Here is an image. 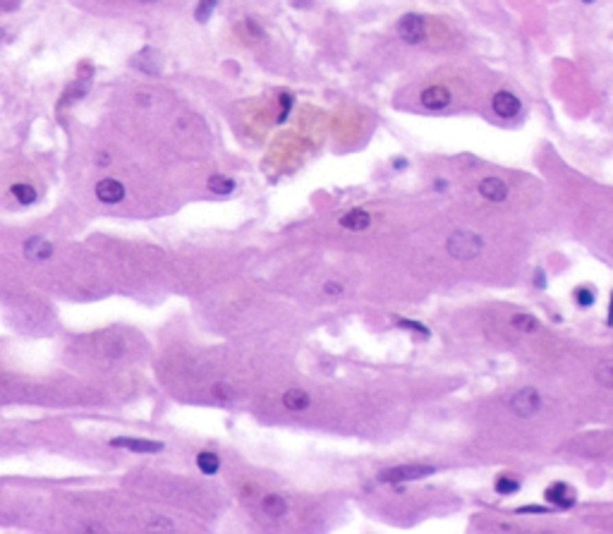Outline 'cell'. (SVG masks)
Here are the masks:
<instances>
[{
  "label": "cell",
  "instance_id": "cell-6",
  "mask_svg": "<svg viewBox=\"0 0 613 534\" xmlns=\"http://www.w3.org/2000/svg\"><path fill=\"white\" fill-rule=\"evenodd\" d=\"M96 197L104 204H120L125 199V184L115 178H104L96 182Z\"/></svg>",
  "mask_w": 613,
  "mask_h": 534
},
{
  "label": "cell",
  "instance_id": "cell-25",
  "mask_svg": "<svg viewBox=\"0 0 613 534\" xmlns=\"http://www.w3.org/2000/svg\"><path fill=\"white\" fill-rule=\"evenodd\" d=\"M575 302L580 304V307H592L594 304V290L590 288H580L575 293Z\"/></svg>",
  "mask_w": 613,
  "mask_h": 534
},
{
  "label": "cell",
  "instance_id": "cell-15",
  "mask_svg": "<svg viewBox=\"0 0 613 534\" xmlns=\"http://www.w3.org/2000/svg\"><path fill=\"white\" fill-rule=\"evenodd\" d=\"M261 508H264L266 515L271 518H283L288 513V501L278 494H269V496L261 498Z\"/></svg>",
  "mask_w": 613,
  "mask_h": 534
},
{
  "label": "cell",
  "instance_id": "cell-36",
  "mask_svg": "<svg viewBox=\"0 0 613 534\" xmlns=\"http://www.w3.org/2000/svg\"><path fill=\"white\" fill-rule=\"evenodd\" d=\"M142 3H158V0H142Z\"/></svg>",
  "mask_w": 613,
  "mask_h": 534
},
{
  "label": "cell",
  "instance_id": "cell-4",
  "mask_svg": "<svg viewBox=\"0 0 613 534\" xmlns=\"http://www.w3.org/2000/svg\"><path fill=\"white\" fill-rule=\"evenodd\" d=\"M398 34H400L402 41L420 43L426 34V22L420 17V14H405V17L398 22Z\"/></svg>",
  "mask_w": 613,
  "mask_h": 534
},
{
  "label": "cell",
  "instance_id": "cell-3",
  "mask_svg": "<svg viewBox=\"0 0 613 534\" xmlns=\"http://www.w3.org/2000/svg\"><path fill=\"white\" fill-rule=\"evenodd\" d=\"M508 407H510V412L518 417H532L534 412L542 407V396H539L537 388H532V386L520 388L518 393L510 396Z\"/></svg>",
  "mask_w": 613,
  "mask_h": 534
},
{
  "label": "cell",
  "instance_id": "cell-29",
  "mask_svg": "<svg viewBox=\"0 0 613 534\" xmlns=\"http://www.w3.org/2000/svg\"><path fill=\"white\" fill-rule=\"evenodd\" d=\"M534 285H537V288H546V278H544V271L542 269H537V274H534Z\"/></svg>",
  "mask_w": 613,
  "mask_h": 534
},
{
  "label": "cell",
  "instance_id": "cell-34",
  "mask_svg": "<svg viewBox=\"0 0 613 534\" xmlns=\"http://www.w3.org/2000/svg\"><path fill=\"white\" fill-rule=\"evenodd\" d=\"M609 326H613V295H611V307H609Z\"/></svg>",
  "mask_w": 613,
  "mask_h": 534
},
{
  "label": "cell",
  "instance_id": "cell-14",
  "mask_svg": "<svg viewBox=\"0 0 613 534\" xmlns=\"http://www.w3.org/2000/svg\"><path fill=\"white\" fill-rule=\"evenodd\" d=\"M283 405L293 412H304L306 407L311 405V398H309V393L302 391V388H288V391L283 393Z\"/></svg>",
  "mask_w": 613,
  "mask_h": 534
},
{
  "label": "cell",
  "instance_id": "cell-37",
  "mask_svg": "<svg viewBox=\"0 0 613 534\" xmlns=\"http://www.w3.org/2000/svg\"><path fill=\"white\" fill-rule=\"evenodd\" d=\"M582 3H594V0H582Z\"/></svg>",
  "mask_w": 613,
  "mask_h": 534
},
{
  "label": "cell",
  "instance_id": "cell-26",
  "mask_svg": "<svg viewBox=\"0 0 613 534\" xmlns=\"http://www.w3.org/2000/svg\"><path fill=\"white\" fill-rule=\"evenodd\" d=\"M400 328H410V331H417V333H422V336H429V331H426V326L424 324H417V321H407V319H400Z\"/></svg>",
  "mask_w": 613,
  "mask_h": 534
},
{
  "label": "cell",
  "instance_id": "cell-13",
  "mask_svg": "<svg viewBox=\"0 0 613 534\" xmlns=\"http://www.w3.org/2000/svg\"><path fill=\"white\" fill-rule=\"evenodd\" d=\"M479 194L489 202H505L508 197V187H505L503 180L498 178H486L479 182Z\"/></svg>",
  "mask_w": 613,
  "mask_h": 534
},
{
  "label": "cell",
  "instance_id": "cell-33",
  "mask_svg": "<svg viewBox=\"0 0 613 534\" xmlns=\"http://www.w3.org/2000/svg\"><path fill=\"white\" fill-rule=\"evenodd\" d=\"M110 163V156H99V166H108Z\"/></svg>",
  "mask_w": 613,
  "mask_h": 534
},
{
  "label": "cell",
  "instance_id": "cell-30",
  "mask_svg": "<svg viewBox=\"0 0 613 534\" xmlns=\"http://www.w3.org/2000/svg\"><path fill=\"white\" fill-rule=\"evenodd\" d=\"M434 187L439 189V192H444V189L448 187V182H446V180H436V182H434Z\"/></svg>",
  "mask_w": 613,
  "mask_h": 534
},
{
  "label": "cell",
  "instance_id": "cell-10",
  "mask_svg": "<svg viewBox=\"0 0 613 534\" xmlns=\"http://www.w3.org/2000/svg\"><path fill=\"white\" fill-rule=\"evenodd\" d=\"M132 65L144 75H158L160 72V56L156 48H144L132 58Z\"/></svg>",
  "mask_w": 613,
  "mask_h": 534
},
{
  "label": "cell",
  "instance_id": "cell-9",
  "mask_svg": "<svg viewBox=\"0 0 613 534\" xmlns=\"http://www.w3.org/2000/svg\"><path fill=\"white\" fill-rule=\"evenodd\" d=\"M53 254V245L41 235H34L24 242V256L32 261H46Z\"/></svg>",
  "mask_w": 613,
  "mask_h": 534
},
{
  "label": "cell",
  "instance_id": "cell-7",
  "mask_svg": "<svg viewBox=\"0 0 613 534\" xmlns=\"http://www.w3.org/2000/svg\"><path fill=\"white\" fill-rule=\"evenodd\" d=\"M544 498H546L549 503H553V506H558V508L575 506V491H573V489L568 487V484H563V482L551 484V487L546 489V494H544Z\"/></svg>",
  "mask_w": 613,
  "mask_h": 534
},
{
  "label": "cell",
  "instance_id": "cell-27",
  "mask_svg": "<svg viewBox=\"0 0 613 534\" xmlns=\"http://www.w3.org/2000/svg\"><path fill=\"white\" fill-rule=\"evenodd\" d=\"M324 293L326 295H340V293H343V285L335 283V280H328V283L324 285Z\"/></svg>",
  "mask_w": 613,
  "mask_h": 534
},
{
  "label": "cell",
  "instance_id": "cell-32",
  "mask_svg": "<svg viewBox=\"0 0 613 534\" xmlns=\"http://www.w3.org/2000/svg\"><path fill=\"white\" fill-rule=\"evenodd\" d=\"M393 166H396V168H405L407 161H405V158H396V161H393Z\"/></svg>",
  "mask_w": 613,
  "mask_h": 534
},
{
  "label": "cell",
  "instance_id": "cell-17",
  "mask_svg": "<svg viewBox=\"0 0 613 534\" xmlns=\"http://www.w3.org/2000/svg\"><path fill=\"white\" fill-rule=\"evenodd\" d=\"M10 194H12L14 199H17L19 204H22V206H29V204H34L36 202V189L32 187V184H27V182H17V184H12V189H10Z\"/></svg>",
  "mask_w": 613,
  "mask_h": 534
},
{
  "label": "cell",
  "instance_id": "cell-21",
  "mask_svg": "<svg viewBox=\"0 0 613 534\" xmlns=\"http://www.w3.org/2000/svg\"><path fill=\"white\" fill-rule=\"evenodd\" d=\"M513 326L518 328V331H525V333L539 331V321L534 317H529V314H518V317H513Z\"/></svg>",
  "mask_w": 613,
  "mask_h": 534
},
{
  "label": "cell",
  "instance_id": "cell-16",
  "mask_svg": "<svg viewBox=\"0 0 613 534\" xmlns=\"http://www.w3.org/2000/svg\"><path fill=\"white\" fill-rule=\"evenodd\" d=\"M206 187H208V192H213V194H223V197H226V194H232V192H235V180H230V178L221 175V173H216V175L208 178Z\"/></svg>",
  "mask_w": 613,
  "mask_h": 534
},
{
  "label": "cell",
  "instance_id": "cell-20",
  "mask_svg": "<svg viewBox=\"0 0 613 534\" xmlns=\"http://www.w3.org/2000/svg\"><path fill=\"white\" fill-rule=\"evenodd\" d=\"M218 0H199L197 10H194V19H197L199 24L208 22V17L213 14V10H216Z\"/></svg>",
  "mask_w": 613,
  "mask_h": 534
},
{
  "label": "cell",
  "instance_id": "cell-1",
  "mask_svg": "<svg viewBox=\"0 0 613 534\" xmlns=\"http://www.w3.org/2000/svg\"><path fill=\"white\" fill-rule=\"evenodd\" d=\"M446 247H448L450 256H455V259H474L481 252V247H484V240L472 230H455L448 237Z\"/></svg>",
  "mask_w": 613,
  "mask_h": 534
},
{
  "label": "cell",
  "instance_id": "cell-19",
  "mask_svg": "<svg viewBox=\"0 0 613 534\" xmlns=\"http://www.w3.org/2000/svg\"><path fill=\"white\" fill-rule=\"evenodd\" d=\"M496 491L498 494H515L520 491V479L518 477H510V474H501L496 479Z\"/></svg>",
  "mask_w": 613,
  "mask_h": 534
},
{
  "label": "cell",
  "instance_id": "cell-24",
  "mask_svg": "<svg viewBox=\"0 0 613 534\" xmlns=\"http://www.w3.org/2000/svg\"><path fill=\"white\" fill-rule=\"evenodd\" d=\"M213 398L221 402H230L232 398H235V393H232V388L228 386V383H216V386H213Z\"/></svg>",
  "mask_w": 613,
  "mask_h": 534
},
{
  "label": "cell",
  "instance_id": "cell-8",
  "mask_svg": "<svg viewBox=\"0 0 613 534\" xmlns=\"http://www.w3.org/2000/svg\"><path fill=\"white\" fill-rule=\"evenodd\" d=\"M494 106V113L501 115V118H515L520 113V101L518 96H513L510 91H498L491 101Z\"/></svg>",
  "mask_w": 613,
  "mask_h": 534
},
{
  "label": "cell",
  "instance_id": "cell-35",
  "mask_svg": "<svg viewBox=\"0 0 613 534\" xmlns=\"http://www.w3.org/2000/svg\"><path fill=\"white\" fill-rule=\"evenodd\" d=\"M3 38H5V32H3V29H0V41H3Z\"/></svg>",
  "mask_w": 613,
  "mask_h": 534
},
{
  "label": "cell",
  "instance_id": "cell-5",
  "mask_svg": "<svg viewBox=\"0 0 613 534\" xmlns=\"http://www.w3.org/2000/svg\"><path fill=\"white\" fill-rule=\"evenodd\" d=\"M110 446H113V448L134 450V453H160V450H163V444H160V441L139 439V436H118V439L110 441Z\"/></svg>",
  "mask_w": 613,
  "mask_h": 534
},
{
  "label": "cell",
  "instance_id": "cell-12",
  "mask_svg": "<svg viewBox=\"0 0 613 534\" xmlns=\"http://www.w3.org/2000/svg\"><path fill=\"white\" fill-rule=\"evenodd\" d=\"M450 104V91L444 86H429L422 91V106L429 110H441Z\"/></svg>",
  "mask_w": 613,
  "mask_h": 534
},
{
  "label": "cell",
  "instance_id": "cell-31",
  "mask_svg": "<svg viewBox=\"0 0 613 534\" xmlns=\"http://www.w3.org/2000/svg\"><path fill=\"white\" fill-rule=\"evenodd\" d=\"M520 513H544V508H539V506H537V508H534V506H527V508H522V511H520Z\"/></svg>",
  "mask_w": 613,
  "mask_h": 534
},
{
  "label": "cell",
  "instance_id": "cell-2",
  "mask_svg": "<svg viewBox=\"0 0 613 534\" xmlns=\"http://www.w3.org/2000/svg\"><path fill=\"white\" fill-rule=\"evenodd\" d=\"M434 472L436 468H431V465H398V468L383 470L378 474V479L386 484H402V482H415V479H424Z\"/></svg>",
  "mask_w": 613,
  "mask_h": 534
},
{
  "label": "cell",
  "instance_id": "cell-28",
  "mask_svg": "<svg viewBox=\"0 0 613 534\" xmlns=\"http://www.w3.org/2000/svg\"><path fill=\"white\" fill-rule=\"evenodd\" d=\"M19 3H22V0H0V10H3V12H12V10L19 8Z\"/></svg>",
  "mask_w": 613,
  "mask_h": 534
},
{
  "label": "cell",
  "instance_id": "cell-22",
  "mask_svg": "<svg viewBox=\"0 0 613 534\" xmlns=\"http://www.w3.org/2000/svg\"><path fill=\"white\" fill-rule=\"evenodd\" d=\"M594 376H597V381H599L601 386L613 388V362L611 359H606V362H601L599 367H597Z\"/></svg>",
  "mask_w": 613,
  "mask_h": 534
},
{
  "label": "cell",
  "instance_id": "cell-18",
  "mask_svg": "<svg viewBox=\"0 0 613 534\" xmlns=\"http://www.w3.org/2000/svg\"><path fill=\"white\" fill-rule=\"evenodd\" d=\"M197 468L204 474H216L221 470V458L216 453H211V450H204V453L197 455Z\"/></svg>",
  "mask_w": 613,
  "mask_h": 534
},
{
  "label": "cell",
  "instance_id": "cell-23",
  "mask_svg": "<svg viewBox=\"0 0 613 534\" xmlns=\"http://www.w3.org/2000/svg\"><path fill=\"white\" fill-rule=\"evenodd\" d=\"M86 89H89V77H86V80H77L75 84L67 86V91H65V101H77V99H82V96L86 94Z\"/></svg>",
  "mask_w": 613,
  "mask_h": 534
},
{
  "label": "cell",
  "instance_id": "cell-11",
  "mask_svg": "<svg viewBox=\"0 0 613 534\" xmlns=\"http://www.w3.org/2000/svg\"><path fill=\"white\" fill-rule=\"evenodd\" d=\"M338 223L345 228V230L362 232L372 226V216H369V211H364V208H352V211H348L345 216H340Z\"/></svg>",
  "mask_w": 613,
  "mask_h": 534
}]
</instances>
